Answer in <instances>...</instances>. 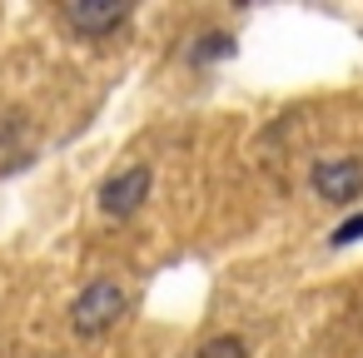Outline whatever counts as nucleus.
Returning <instances> with one entry per match:
<instances>
[{"label":"nucleus","instance_id":"obj_6","mask_svg":"<svg viewBox=\"0 0 363 358\" xmlns=\"http://www.w3.org/2000/svg\"><path fill=\"white\" fill-rule=\"evenodd\" d=\"M199 358H249V348H244V338L219 333V338H209V343L199 348Z\"/></svg>","mask_w":363,"mask_h":358},{"label":"nucleus","instance_id":"obj_4","mask_svg":"<svg viewBox=\"0 0 363 358\" xmlns=\"http://www.w3.org/2000/svg\"><path fill=\"white\" fill-rule=\"evenodd\" d=\"M130 16H135V11L125 6V0H70V6H65L70 30H80V35H90V40L115 35Z\"/></svg>","mask_w":363,"mask_h":358},{"label":"nucleus","instance_id":"obj_2","mask_svg":"<svg viewBox=\"0 0 363 358\" xmlns=\"http://www.w3.org/2000/svg\"><path fill=\"white\" fill-rule=\"evenodd\" d=\"M150 184H155V169H150V164H130V169L110 174V179L100 184V214H105V219H130V214H140L145 199H150Z\"/></svg>","mask_w":363,"mask_h":358},{"label":"nucleus","instance_id":"obj_5","mask_svg":"<svg viewBox=\"0 0 363 358\" xmlns=\"http://www.w3.org/2000/svg\"><path fill=\"white\" fill-rule=\"evenodd\" d=\"M224 55H234V35H224V30L199 35V45L189 50V60H194V65H209V60H224Z\"/></svg>","mask_w":363,"mask_h":358},{"label":"nucleus","instance_id":"obj_1","mask_svg":"<svg viewBox=\"0 0 363 358\" xmlns=\"http://www.w3.org/2000/svg\"><path fill=\"white\" fill-rule=\"evenodd\" d=\"M125 308H130V293H125L120 279H90L70 303V328L80 338H95V333L115 328L125 318Z\"/></svg>","mask_w":363,"mask_h":358},{"label":"nucleus","instance_id":"obj_3","mask_svg":"<svg viewBox=\"0 0 363 358\" xmlns=\"http://www.w3.org/2000/svg\"><path fill=\"white\" fill-rule=\"evenodd\" d=\"M308 184H313V194L323 199V204H353L358 194H363V164L353 160V155H333V160H318L313 164V174H308Z\"/></svg>","mask_w":363,"mask_h":358},{"label":"nucleus","instance_id":"obj_7","mask_svg":"<svg viewBox=\"0 0 363 358\" xmlns=\"http://www.w3.org/2000/svg\"><path fill=\"white\" fill-rule=\"evenodd\" d=\"M353 239H363V214H353V219H343L338 229H333V249H343V244H353Z\"/></svg>","mask_w":363,"mask_h":358}]
</instances>
